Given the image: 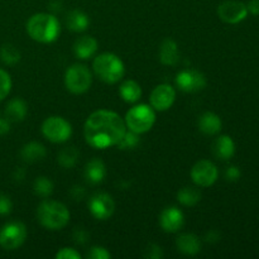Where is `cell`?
Masks as SVG:
<instances>
[{"instance_id":"cell-22","label":"cell","mask_w":259,"mask_h":259,"mask_svg":"<svg viewBox=\"0 0 259 259\" xmlns=\"http://www.w3.org/2000/svg\"><path fill=\"white\" fill-rule=\"evenodd\" d=\"M46 153H47L46 147L38 142H29L23 146L22 151H20L22 159L27 163H35V162L42 161L46 157Z\"/></svg>"},{"instance_id":"cell-28","label":"cell","mask_w":259,"mask_h":259,"mask_svg":"<svg viewBox=\"0 0 259 259\" xmlns=\"http://www.w3.org/2000/svg\"><path fill=\"white\" fill-rule=\"evenodd\" d=\"M0 58L5 65H17L20 61V52L13 45H4L0 48Z\"/></svg>"},{"instance_id":"cell-32","label":"cell","mask_w":259,"mask_h":259,"mask_svg":"<svg viewBox=\"0 0 259 259\" xmlns=\"http://www.w3.org/2000/svg\"><path fill=\"white\" fill-rule=\"evenodd\" d=\"M144 257L149 259H161L163 257V250H162V248L159 245L152 243L144 250Z\"/></svg>"},{"instance_id":"cell-5","label":"cell","mask_w":259,"mask_h":259,"mask_svg":"<svg viewBox=\"0 0 259 259\" xmlns=\"http://www.w3.org/2000/svg\"><path fill=\"white\" fill-rule=\"evenodd\" d=\"M124 121L129 131L137 134H143L151 131L153 126L156 121V113L152 106L147 104H138L126 111Z\"/></svg>"},{"instance_id":"cell-6","label":"cell","mask_w":259,"mask_h":259,"mask_svg":"<svg viewBox=\"0 0 259 259\" xmlns=\"http://www.w3.org/2000/svg\"><path fill=\"white\" fill-rule=\"evenodd\" d=\"M93 83V73L81 63H75L66 70L65 86L70 93L80 95L86 93Z\"/></svg>"},{"instance_id":"cell-17","label":"cell","mask_w":259,"mask_h":259,"mask_svg":"<svg viewBox=\"0 0 259 259\" xmlns=\"http://www.w3.org/2000/svg\"><path fill=\"white\" fill-rule=\"evenodd\" d=\"M176 247L182 254L195 255L201 250V240L197 235L185 233L176 239Z\"/></svg>"},{"instance_id":"cell-23","label":"cell","mask_w":259,"mask_h":259,"mask_svg":"<svg viewBox=\"0 0 259 259\" xmlns=\"http://www.w3.org/2000/svg\"><path fill=\"white\" fill-rule=\"evenodd\" d=\"M89 24H90V19H89L88 14L83 13L82 10H71L66 17V25L72 32H83L88 29Z\"/></svg>"},{"instance_id":"cell-35","label":"cell","mask_w":259,"mask_h":259,"mask_svg":"<svg viewBox=\"0 0 259 259\" xmlns=\"http://www.w3.org/2000/svg\"><path fill=\"white\" fill-rule=\"evenodd\" d=\"M240 176H242V172L237 166L228 167L227 171H225V179L230 182H237L240 179Z\"/></svg>"},{"instance_id":"cell-29","label":"cell","mask_w":259,"mask_h":259,"mask_svg":"<svg viewBox=\"0 0 259 259\" xmlns=\"http://www.w3.org/2000/svg\"><path fill=\"white\" fill-rule=\"evenodd\" d=\"M138 143H139V134L129 131V132H125L123 138L119 141V143L116 144V146H118L120 149H133L138 146Z\"/></svg>"},{"instance_id":"cell-31","label":"cell","mask_w":259,"mask_h":259,"mask_svg":"<svg viewBox=\"0 0 259 259\" xmlns=\"http://www.w3.org/2000/svg\"><path fill=\"white\" fill-rule=\"evenodd\" d=\"M88 258L90 259H110L111 254L109 253V250H106L104 247H93L90 249V252L88 253L86 255Z\"/></svg>"},{"instance_id":"cell-33","label":"cell","mask_w":259,"mask_h":259,"mask_svg":"<svg viewBox=\"0 0 259 259\" xmlns=\"http://www.w3.org/2000/svg\"><path fill=\"white\" fill-rule=\"evenodd\" d=\"M57 259H81V254L73 248H62L60 252L56 253Z\"/></svg>"},{"instance_id":"cell-37","label":"cell","mask_w":259,"mask_h":259,"mask_svg":"<svg viewBox=\"0 0 259 259\" xmlns=\"http://www.w3.org/2000/svg\"><path fill=\"white\" fill-rule=\"evenodd\" d=\"M248 13H250L252 15L258 17L259 15V0H249L247 4Z\"/></svg>"},{"instance_id":"cell-24","label":"cell","mask_w":259,"mask_h":259,"mask_svg":"<svg viewBox=\"0 0 259 259\" xmlns=\"http://www.w3.org/2000/svg\"><path fill=\"white\" fill-rule=\"evenodd\" d=\"M119 94L125 103H137L142 96V88L137 81L125 80L119 88Z\"/></svg>"},{"instance_id":"cell-26","label":"cell","mask_w":259,"mask_h":259,"mask_svg":"<svg viewBox=\"0 0 259 259\" xmlns=\"http://www.w3.org/2000/svg\"><path fill=\"white\" fill-rule=\"evenodd\" d=\"M78 156H80V153H78V151L76 149V147H65V148L58 153L57 162L63 167V168H71V167H73L76 164Z\"/></svg>"},{"instance_id":"cell-8","label":"cell","mask_w":259,"mask_h":259,"mask_svg":"<svg viewBox=\"0 0 259 259\" xmlns=\"http://www.w3.org/2000/svg\"><path fill=\"white\" fill-rule=\"evenodd\" d=\"M27 239V228L22 222H9L0 230V247L5 250L18 249Z\"/></svg>"},{"instance_id":"cell-4","label":"cell","mask_w":259,"mask_h":259,"mask_svg":"<svg viewBox=\"0 0 259 259\" xmlns=\"http://www.w3.org/2000/svg\"><path fill=\"white\" fill-rule=\"evenodd\" d=\"M94 73L105 83H116L124 77L125 67L120 58L110 52L96 56L93 62Z\"/></svg>"},{"instance_id":"cell-18","label":"cell","mask_w":259,"mask_h":259,"mask_svg":"<svg viewBox=\"0 0 259 259\" xmlns=\"http://www.w3.org/2000/svg\"><path fill=\"white\" fill-rule=\"evenodd\" d=\"M223 121L218 114L206 111L199 119V129L206 136H215L222 131Z\"/></svg>"},{"instance_id":"cell-12","label":"cell","mask_w":259,"mask_h":259,"mask_svg":"<svg viewBox=\"0 0 259 259\" xmlns=\"http://www.w3.org/2000/svg\"><path fill=\"white\" fill-rule=\"evenodd\" d=\"M89 209L94 218L99 220H106L115 211V202L109 194L99 192L91 196L89 201Z\"/></svg>"},{"instance_id":"cell-14","label":"cell","mask_w":259,"mask_h":259,"mask_svg":"<svg viewBox=\"0 0 259 259\" xmlns=\"http://www.w3.org/2000/svg\"><path fill=\"white\" fill-rule=\"evenodd\" d=\"M159 224L166 233H177L182 229L185 224L184 212L176 206L166 207L161 212Z\"/></svg>"},{"instance_id":"cell-38","label":"cell","mask_w":259,"mask_h":259,"mask_svg":"<svg viewBox=\"0 0 259 259\" xmlns=\"http://www.w3.org/2000/svg\"><path fill=\"white\" fill-rule=\"evenodd\" d=\"M88 234H86V232H83V230H76L75 234H73V239H75L76 243H78V244H83V243L88 242Z\"/></svg>"},{"instance_id":"cell-30","label":"cell","mask_w":259,"mask_h":259,"mask_svg":"<svg viewBox=\"0 0 259 259\" xmlns=\"http://www.w3.org/2000/svg\"><path fill=\"white\" fill-rule=\"evenodd\" d=\"M12 90V78L7 71L0 68V101L4 100Z\"/></svg>"},{"instance_id":"cell-13","label":"cell","mask_w":259,"mask_h":259,"mask_svg":"<svg viewBox=\"0 0 259 259\" xmlns=\"http://www.w3.org/2000/svg\"><path fill=\"white\" fill-rule=\"evenodd\" d=\"M176 91L168 83H162L154 88L151 94V106L157 111H166L174 105Z\"/></svg>"},{"instance_id":"cell-15","label":"cell","mask_w":259,"mask_h":259,"mask_svg":"<svg viewBox=\"0 0 259 259\" xmlns=\"http://www.w3.org/2000/svg\"><path fill=\"white\" fill-rule=\"evenodd\" d=\"M98 40L91 35H82L73 43V53L80 60H89L98 51Z\"/></svg>"},{"instance_id":"cell-21","label":"cell","mask_w":259,"mask_h":259,"mask_svg":"<svg viewBox=\"0 0 259 259\" xmlns=\"http://www.w3.org/2000/svg\"><path fill=\"white\" fill-rule=\"evenodd\" d=\"M27 111L28 108L25 101L19 98H15L10 100L5 108V119L10 123H18L25 118Z\"/></svg>"},{"instance_id":"cell-16","label":"cell","mask_w":259,"mask_h":259,"mask_svg":"<svg viewBox=\"0 0 259 259\" xmlns=\"http://www.w3.org/2000/svg\"><path fill=\"white\" fill-rule=\"evenodd\" d=\"M212 154L218 159L228 161L235 154V143L229 136H219L212 143Z\"/></svg>"},{"instance_id":"cell-20","label":"cell","mask_w":259,"mask_h":259,"mask_svg":"<svg viewBox=\"0 0 259 259\" xmlns=\"http://www.w3.org/2000/svg\"><path fill=\"white\" fill-rule=\"evenodd\" d=\"M106 176V167L101 159L94 158L86 164L85 167V179L88 182L93 185H98L104 181Z\"/></svg>"},{"instance_id":"cell-11","label":"cell","mask_w":259,"mask_h":259,"mask_svg":"<svg viewBox=\"0 0 259 259\" xmlns=\"http://www.w3.org/2000/svg\"><path fill=\"white\" fill-rule=\"evenodd\" d=\"M206 77L196 70H184L177 73L176 85L185 93H197L206 88Z\"/></svg>"},{"instance_id":"cell-2","label":"cell","mask_w":259,"mask_h":259,"mask_svg":"<svg viewBox=\"0 0 259 259\" xmlns=\"http://www.w3.org/2000/svg\"><path fill=\"white\" fill-rule=\"evenodd\" d=\"M60 22L48 13H37L27 22V33L33 40L39 43H51L60 34Z\"/></svg>"},{"instance_id":"cell-36","label":"cell","mask_w":259,"mask_h":259,"mask_svg":"<svg viewBox=\"0 0 259 259\" xmlns=\"http://www.w3.org/2000/svg\"><path fill=\"white\" fill-rule=\"evenodd\" d=\"M71 196L76 200V201H81L85 196V189L81 186H73L71 189Z\"/></svg>"},{"instance_id":"cell-40","label":"cell","mask_w":259,"mask_h":259,"mask_svg":"<svg viewBox=\"0 0 259 259\" xmlns=\"http://www.w3.org/2000/svg\"><path fill=\"white\" fill-rule=\"evenodd\" d=\"M219 239H220L219 233L215 232V230H211V232H209L206 234V242L215 243V242H218V240H219Z\"/></svg>"},{"instance_id":"cell-39","label":"cell","mask_w":259,"mask_h":259,"mask_svg":"<svg viewBox=\"0 0 259 259\" xmlns=\"http://www.w3.org/2000/svg\"><path fill=\"white\" fill-rule=\"evenodd\" d=\"M10 129V121L0 118V134H7Z\"/></svg>"},{"instance_id":"cell-7","label":"cell","mask_w":259,"mask_h":259,"mask_svg":"<svg viewBox=\"0 0 259 259\" xmlns=\"http://www.w3.org/2000/svg\"><path fill=\"white\" fill-rule=\"evenodd\" d=\"M42 134L52 143H65L72 136V126L62 116H50L43 121Z\"/></svg>"},{"instance_id":"cell-10","label":"cell","mask_w":259,"mask_h":259,"mask_svg":"<svg viewBox=\"0 0 259 259\" xmlns=\"http://www.w3.org/2000/svg\"><path fill=\"white\" fill-rule=\"evenodd\" d=\"M247 5L238 0H227L218 7V17L228 24H238L248 17Z\"/></svg>"},{"instance_id":"cell-19","label":"cell","mask_w":259,"mask_h":259,"mask_svg":"<svg viewBox=\"0 0 259 259\" xmlns=\"http://www.w3.org/2000/svg\"><path fill=\"white\" fill-rule=\"evenodd\" d=\"M159 60L166 66H175L180 60L179 46L174 39H164L159 47Z\"/></svg>"},{"instance_id":"cell-27","label":"cell","mask_w":259,"mask_h":259,"mask_svg":"<svg viewBox=\"0 0 259 259\" xmlns=\"http://www.w3.org/2000/svg\"><path fill=\"white\" fill-rule=\"evenodd\" d=\"M33 191L40 197H48L53 192V182L48 177H37L33 182Z\"/></svg>"},{"instance_id":"cell-9","label":"cell","mask_w":259,"mask_h":259,"mask_svg":"<svg viewBox=\"0 0 259 259\" xmlns=\"http://www.w3.org/2000/svg\"><path fill=\"white\" fill-rule=\"evenodd\" d=\"M219 171L218 167L207 159L196 162L191 168V179L199 187H210L218 181Z\"/></svg>"},{"instance_id":"cell-1","label":"cell","mask_w":259,"mask_h":259,"mask_svg":"<svg viewBox=\"0 0 259 259\" xmlns=\"http://www.w3.org/2000/svg\"><path fill=\"white\" fill-rule=\"evenodd\" d=\"M126 132L124 119L110 110H98L91 114L83 125V136L89 146L105 149L116 146Z\"/></svg>"},{"instance_id":"cell-3","label":"cell","mask_w":259,"mask_h":259,"mask_svg":"<svg viewBox=\"0 0 259 259\" xmlns=\"http://www.w3.org/2000/svg\"><path fill=\"white\" fill-rule=\"evenodd\" d=\"M37 219L47 229L61 230L70 222V211L62 202L45 200L37 209Z\"/></svg>"},{"instance_id":"cell-25","label":"cell","mask_w":259,"mask_h":259,"mask_svg":"<svg viewBox=\"0 0 259 259\" xmlns=\"http://www.w3.org/2000/svg\"><path fill=\"white\" fill-rule=\"evenodd\" d=\"M177 200L185 206H195L201 200V192L195 187H184L177 192Z\"/></svg>"},{"instance_id":"cell-34","label":"cell","mask_w":259,"mask_h":259,"mask_svg":"<svg viewBox=\"0 0 259 259\" xmlns=\"http://www.w3.org/2000/svg\"><path fill=\"white\" fill-rule=\"evenodd\" d=\"M13 204L8 195L0 194V215H8L12 212Z\"/></svg>"}]
</instances>
